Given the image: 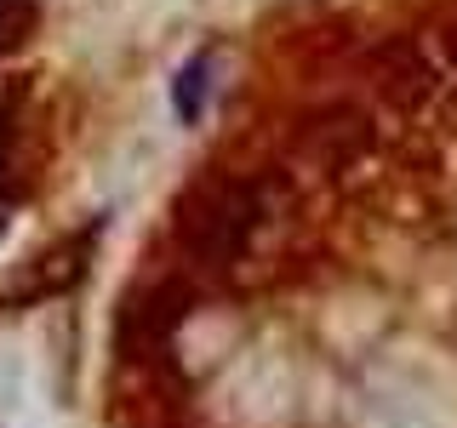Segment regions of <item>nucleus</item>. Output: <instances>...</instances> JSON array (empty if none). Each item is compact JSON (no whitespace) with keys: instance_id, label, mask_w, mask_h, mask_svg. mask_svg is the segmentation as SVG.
I'll list each match as a JSON object with an SVG mask.
<instances>
[{"instance_id":"nucleus-1","label":"nucleus","mask_w":457,"mask_h":428,"mask_svg":"<svg viewBox=\"0 0 457 428\" xmlns=\"http://www.w3.org/2000/svg\"><path fill=\"white\" fill-rule=\"evenodd\" d=\"M257 218H263V206H257V194L246 183L212 177L178 200V240L200 268H228L246 251Z\"/></svg>"},{"instance_id":"nucleus-2","label":"nucleus","mask_w":457,"mask_h":428,"mask_svg":"<svg viewBox=\"0 0 457 428\" xmlns=\"http://www.w3.org/2000/svg\"><path fill=\"white\" fill-rule=\"evenodd\" d=\"M183 314H189V285L183 280H154V285H143V292H132L126 309H120V325H114L120 360H149V354H161Z\"/></svg>"},{"instance_id":"nucleus-3","label":"nucleus","mask_w":457,"mask_h":428,"mask_svg":"<svg viewBox=\"0 0 457 428\" xmlns=\"http://www.w3.org/2000/svg\"><path fill=\"white\" fill-rule=\"evenodd\" d=\"M35 18H40L35 0H0V57L18 52L23 40L35 35Z\"/></svg>"},{"instance_id":"nucleus-4","label":"nucleus","mask_w":457,"mask_h":428,"mask_svg":"<svg viewBox=\"0 0 457 428\" xmlns=\"http://www.w3.org/2000/svg\"><path fill=\"white\" fill-rule=\"evenodd\" d=\"M200 97H206V57H195V63L178 75V109H183V120H195V114H200Z\"/></svg>"},{"instance_id":"nucleus-5","label":"nucleus","mask_w":457,"mask_h":428,"mask_svg":"<svg viewBox=\"0 0 457 428\" xmlns=\"http://www.w3.org/2000/svg\"><path fill=\"white\" fill-rule=\"evenodd\" d=\"M6 171H12V154H6V120H0V228H6Z\"/></svg>"}]
</instances>
